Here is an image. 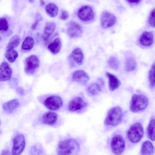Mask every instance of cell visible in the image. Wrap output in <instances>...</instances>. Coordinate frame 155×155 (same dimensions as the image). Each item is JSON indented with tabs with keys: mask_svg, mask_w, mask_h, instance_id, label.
<instances>
[{
	"mask_svg": "<svg viewBox=\"0 0 155 155\" xmlns=\"http://www.w3.org/2000/svg\"><path fill=\"white\" fill-rule=\"evenodd\" d=\"M12 70L6 62H2L0 65V81L9 80L12 76Z\"/></svg>",
	"mask_w": 155,
	"mask_h": 155,
	"instance_id": "cell-12",
	"label": "cell"
},
{
	"mask_svg": "<svg viewBox=\"0 0 155 155\" xmlns=\"http://www.w3.org/2000/svg\"><path fill=\"white\" fill-rule=\"evenodd\" d=\"M20 41V38L18 35L13 36L10 40L7 46V49H13L17 47L19 45Z\"/></svg>",
	"mask_w": 155,
	"mask_h": 155,
	"instance_id": "cell-28",
	"label": "cell"
},
{
	"mask_svg": "<svg viewBox=\"0 0 155 155\" xmlns=\"http://www.w3.org/2000/svg\"><path fill=\"white\" fill-rule=\"evenodd\" d=\"M78 142L73 138L68 139L60 141L57 150V155H74L80 150Z\"/></svg>",
	"mask_w": 155,
	"mask_h": 155,
	"instance_id": "cell-1",
	"label": "cell"
},
{
	"mask_svg": "<svg viewBox=\"0 0 155 155\" xmlns=\"http://www.w3.org/2000/svg\"><path fill=\"white\" fill-rule=\"evenodd\" d=\"M0 155H10V153L8 150H5L2 151Z\"/></svg>",
	"mask_w": 155,
	"mask_h": 155,
	"instance_id": "cell-40",
	"label": "cell"
},
{
	"mask_svg": "<svg viewBox=\"0 0 155 155\" xmlns=\"http://www.w3.org/2000/svg\"><path fill=\"white\" fill-rule=\"evenodd\" d=\"M72 78L74 81L83 84L86 83L89 78L87 74L82 70L75 71L72 74Z\"/></svg>",
	"mask_w": 155,
	"mask_h": 155,
	"instance_id": "cell-15",
	"label": "cell"
},
{
	"mask_svg": "<svg viewBox=\"0 0 155 155\" xmlns=\"http://www.w3.org/2000/svg\"><path fill=\"white\" fill-rule=\"evenodd\" d=\"M58 118V115L57 113L53 111H48L43 115L41 121L45 124L52 126L56 123Z\"/></svg>",
	"mask_w": 155,
	"mask_h": 155,
	"instance_id": "cell-13",
	"label": "cell"
},
{
	"mask_svg": "<svg viewBox=\"0 0 155 155\" xmlns=\"http://www.w3.org/2000/svg\"><path fill=\"white\" fill-rule=\"evenodd\" d=\"M126 1L130 4L136 5L138 4L141 1L140 0H128Z\"/></svg>",
	"mask_w": 155,
	"mask_h": 155,
	"instance_id": "cell-38",
	"label": "cell"
},
{
	"mask_svg": "<svg viewBox=\"0 0 155 155\" xmlns=\"http://www.w3.org/2000/svg\"><path fill=\"white\" fill-rule=\"evenodd\" d=\"M139 41L142 45L146 46H151L154 41L153 33L150 31L143 32L140 37Z\"/></svg>",
	"mask_w": 155,
	"mask_h": 155,
	"instance_id": "cell-16",
	"label": "cell"
},
{
	"mask_svg": "<svg viewBox=\"0 0 155 155\" xmlns=\"http://www.w3.org/2000/svg\"><path fill=\"white\" fill-rule=\"evenodd\" d=\"M2 39V38H1V36H0V41H1Z\"/></svg>",
	"mask_w": 155,
	"mask_h": 155,
	"instance_id": "cell-43",
	"label": "cell"
},
{
	"mask_svg": "<svg viewBox=\"0 0 155 155\" xmlns=\"http://www.w3.org/2000/svg\"><path fill=\"white\" fill-rule=\"evenodd\" d=\"M45 106L52 110H57L60 109L63 104L61 98L58 96L51 95L47 97L44 101Z\"/></svg>",
	"mask_w": 155,
	"mask_h": 155,
	"instance_id": "cell-7",
	"label": "cell"
},
{
	"mask_svg": "<svg viewBox=\"0 0 155 155\" xmlns=\"http://www.w3.org/2000/svg\"><path fill=\"white\" fill-rule=\"evenodd\" d=\"M39 66V61L35 55H31L25 61V71L28 74H33Z\"/></svg>",
	"mask_w": 155,
	"mask_h": 155,
	"instance_id": "cell-8",
	"label": "cell"
},
{
	"mask_svg": "<svg viewBox=\"0 0 155 155\" xmlns=\"http://www.w3.org/2000/svg\"><path fill=\"white\" fill-rule=\"evenodd\" d=\"M116 21V18L113 14L107 11L102 13L100 18V24L104 28H108L113 26Z\"/></svg>",
	"mask_w": 155,
	"mask_h": 155,
	"instance_id": "cell-9",
	"label": "cell"
},
{
	"mask_svg": "<svg viewBox=\"0 0 155 155\" xmlns=\"http://www.w3.org/2000/svg\"><path fill=\"white\" fill-rule=\"evenodd\" d=\"M34 41L31 37H27L24 41L22 45V48L25 50H31L34 45Z\"/></svg>",
	"mask_w": 155,
	"mask_h": 155,
	"instance_id": "cell-27",
	"label": "cell"
},
{
	"mask_svg": "<svg viewBox=\"0 0 155 155\" xmlns=\"http://www.w3.org/2000/svg\"><path fill=\"white\" fill-rule=\"evenodd\" d=\"M71 58L76 64L81 65L83 59V54L81 49L79 48L74 49L71 54Z\"/></svg>",
	"mask_w": 155,
	"mask_h": 155,
	"instance_id": "cell-19",
	"label": "cell"
},
{
	"mask_svg": "<svg viewBox=\"0 0 155 155\" xmlns=\"http://www.w3.org/2000/svg\"><path fill=\"white\" fill-rule=\"evenodd\" d=\"M154 152V147L152 143L149 141L143 142L142 145L140 153L142 155H151Z\"/></svg>",
	"mask_w": 155,
	"mask_h": 155,
	"instance_id": "cell-20",
	"label": "cell"
},
{
	"mask_svg": "<svg viewBox=\"0 0 155 155\" xmlns=\"http://www.w3.org/2000/svg\"><path fill=\"white\" fill-rule=\"evenodd\" d=\"M123 117L122 108L119 106L114 107L109 110L104 120V124L107 126H116L121 122Z\"/></svg>",
	"mask_w": 155,
	"mask_h": 155,
	"instance_id": "cell-2",
	"label": "cell"
},
{
	"mask_svg": "<svg viewBox=\"0 0 155 155\" xmlns=\"http://www.w3.org/2000/svg\"><path fill=\"white\" fill-rule=\"evenodd\" d=\"M147 134L149 138L155 140V119H152L149 122L147 128Z\"/></svg>",
	"mask_w": 155,
	"mask_h": 155,
	"instance_id": "cell-29",
	"label": "cell"
},
{
	"mask_svg": "<svg viewBox=\"0 0 155 155\" xmlns=\"http://www.w3.org/2000/svg\"><path fill=\"white\" fill-rule=\"evenodd\" d=\"M101 90V87L100 85L96 83L91 84L87 87V89L88 94L91 96L97 95Z\"/></svg>",
	"mask_w": 155,
	"mask_h": 155,
	"instance_id": "cell-25",
	"label": "cell"
},
{
	"mask_svg": "<svg viewBox=\"0 0 155 155\" xmlns=\"http://www.w3.org/2000/svg\"><path fill=\"white\" fill-rule=\"evenodd\" d=\"M25 145V137L21 134L16 135L13 140L12 155H20L24 150Z\"/></svg>",
	"mask_w": 155,
	"mask_h": 155,
	"instance_id": "cell-6",
	"label": "cell"
},
{
	"mask_svg": "<svg viewBox=\"0 0 155 155\" xmlns=\"http://www.w3.org/2000/svg\"><path fill=\"white\" fill-rule=\"evenodd\" d=\"M29 2H33L34 1H33V0H30V1H29Z\"/></svg>",
	"mask_w": 155,
	"mask_h": 155,
	"instance_id": "cell-42",
	"label": "cell"
},
{
	"mask_svg": "<svg viewBox=\"0 0 155 155\" xmlns=\"http://www.w3.org/2000/svg\"><path fill=\"white\" fill-rule=\"evenodd\" d=\"M149 85L151 88L155 86V63L152 65L149 73Z\"/></svg>",
	"mask_w": 155,
	"mask_h": 155,
	"instance_id": "cell-31",
	"label": "cell"
},
{
	"mask_svg": "<svg viewBox=\"0 0 155 155\" xmlns=\"http://www.w3.org/2000/svg\"><path fill=\"white\" fill-rule=\"evenodd\" d=\"M148 104V100L146 96L134 94L131 98L130 109L133 112H138L145 109Z\"/></svg>",
	"mask_w": 155,
	"mask_h": 155,
	"instance_id": "cell-3",
	"label": "cell"
},
{
	"mask_svg": "<svg viewBox=\"0 0 155 155\" xmlns=\"http://www.w3.org/2000/svg\"><path fill=\"white\" fill-rule=\"evenodd\" d=\"M107 63L108 65L111 69L116 70L118 69L120 63L116 57L114 56L110 57L108 60Z\"/></svg>",
	"mask_w": 155,
	"mask_h": 155,
	"instance_id": "cell-30",
	"label": "cell"
},
{
	"mask_svg": "<svg viewBox=\"0 0 155 155\" xmlns=\"http://www.w3.org/2000/svg\"><path fill=\"white\" fill-rule=\"evenodd\" d=\"M40 4L41 6H43L45 4V2L43 0H41L40 1Z\"/></svg>",
	"mask_w": 155,
	"mask_h": 155,
	"instance_id": "cell-41",
	"label": "cell"
},
{
	"mask_svg": "<svg viewBox=\"0 0 155 155\" xmlns=\"http://www.w3.org/2000/svg\"><path fill=\"white\" fill-rule=\"evenodd\" d=\"M19 105L18 101L13 99L4 103L2 106L3 109L7 112L11 113L17 108Z\"/></svg>",
	"mask_w": 155,
	"mask_h": 155,
	"instance_id": "cell-21",
	"label": "cell"
},
{
	"mask_svg": "<svg viewBox=\"0 0 155 155\" xmlns=\"http://www.w3.org/2000/svg\"><path fill=\"white\" fill-rule=\"evenodd\" d=\"M55 28V25L52 22H47L43 30L42 38L44 40L46 41L51 36L54 32Z\"/></svg>",
	"mask_w": 155,
	"mask_h": 155,
	"instance_id": "cell-18",
	"label": "cell"
},
{
	"mask_svg": "<svg viewBox=\"0 0 155 155\" xmlns=\"http://www.w3.org/2000/svg\"><path fill=\"white\" fill-rule=\"evenodd\" d=\"M87 104L80 97H76L72 99L69 102L68 108L69 111L76 112L81 110L86 107Z\"/></svg>",
	"mask_w": 155,
	"mask_h": 155,
	"instance_id": "cell-11",
	"label": "cell"
},
{
	"mask_svg": "<svg viewBox=\"0 0 155 155\" xmlns=\"http://www.w3.org/2000/svg\"><path fill=\"white\" fill-rule=\"evenodd\" d=\"M82 32L81 26L75 22H71L69 25L67 30L68 36L71 38H75L80 36Z\"/></svg>",
	"mask_w": 155,
	"mask_h": 155,
	"instance_id": "cell-14",
	"label": "cell"
},
{
	"mask_svg": "<svg viewBox=\"0 0 155 155\" xmlns=\"http://www.w3.org/2000/svg\"><path fill=\"white\" fill-rule=\"evenodd\" d=\"M5 57L11 63L15 61L18 56V52L14 49H7L5 54Z\"/></svg>",
	"mask_w": 155,
	"mask_h": 155,
	"instance_id": "cell-26",
	"label": "cell"
},
{
	"mask_svg": "<svg viewBox=\"0 0 155 155\" xmlns=\"http://www.w3.org/2000/svg\"><path fill=\"white\" fill-rule=\"evenodd\" d=\"M40 22V19H37L36 21L31 26V28L32 30H34L35 29Z\"/></svg>",
	"mask_w": 155,
	"mask_h": 155,
	"instance_id": "cell-37",
	"label": "cell"
},
{
	"mask_svg": "<svg viewBox=\"0 0 155 155\" xmlns=\"http://www.w3.org/2000/svg\"><path fill=\"white\" fill-rule=\"evenodd\" d=\"M69 14L65 10H62L60 15V18L62 20H66L69 17Z\"/></svg>",
	"mask_w": 155,
	"mask_h": 155,
	"instance_id": "cell-35",
	"label": "cell"
},
{
	"mask_svg": "<svg viewBox=\"0 0 155 155\" xmlns=\"http://www.w3.org/2000/svg\"><path fill=\"white\" fill-rule=\"evenodd\" d=\"M43 152V148L42 146L39 144L33 146L30 150L31 155H41Z\"/></svg>",
	"mask_w": 155,
	"mask_h": 155,
	"instance_id": "cell-32",
	"label": "cell"
},
{
	"mask_svg": "<svg viewBox=\"0 0 155 155\" xmlns=\"http://www.w3.org/2000/svg\"><path fill=\"white\" fill-rule=\"evenodd\" d=\"M78 18L83 21H88L93 20L94 14L92 8L87 5L81 7L77 13Z\"/></svg>",
	"mask_w": 155,
	"mask_h": 155,
	"instance_id": "cell-10",
	"label": "cell"
},
{
	"mask_svg": "<svg viewBox=\"0 0 155 155\" xmlns=\"http://www.w3.org/2000/svg\"><path fill=\"white\" fill-rule=\"evenodd\" d=\"M45 10L47 14L51 17H54L57 15L58 9V6L53 3H50L45 7Z\"/></svg>",
	"mask_w": 155,
	"mask_h": 155,
	"instance_id": "cell-24",
	"label": "cell"
},
{
	"mask_svg": "<svg viewBox=\"0 0 155 155\" xmlns=\"http://www.w3.org/2000/svg\"><path fill=\"white\" fill-rule=\"evenodd\" d=\"M8 24L6 18H0V31H6L8 30Z\"/></svg>",
	"mask_w": 155,
	"mask_h": 155,
	"instance_id": "cell-33",
	"label": "cell"
},
{
	"mask_svg": "<svg viewBox=\"0 0 155 155\" xmlns=\"http://www.w3.org/2000/svg\"><path fill=\"white\" fill-rule=\"evenodd\" d=\"M17 80L14 78L11 81L10 84L11 87H15L17 85Z\"/></svg>",
	"mask_w": 155,
	"mask_h": 155,
	"instance_id": "cell-39",
	"label": "cell"
},
{
	"mask_svg": "<svg viewBox=\"0 0 155 155\" xmlns=\"http://www.w3.org/2000/svg\"><path fill=\"white\" fill-rule=\"evenodd\" d=\"M16 91L17 93L20 96H22L24 94V90L21 87H17L16 90Z\"/></svg>",
	"mask_w": 155,
	"mask_h": 155,
	"instance_id": "cell-36",
	"label": "cell"
},
{
	"mask_svg": "<svg viewBox=\"0 0 155 155\" xmlns=\"http://www.w3.org/2000/svg\"><path fill=\"white\" fill-rule=\"evenodd\" d=\"M61 48V42L58 38H56L48 46V50L52 54H56L60 51Z\"/></svg>",
	"mask_w": 155,
	"mask_h": 155,
	"instance_id": "cell-22",
	"label": "cell"
},
{
	"mask_svg": "<svg viewBox=\"0 0 155 155\" xmlns=\"http://www.w3.org/2000/svg\"><path fill=\"white\" fill-rule=\"evenodd\" d=\"M155 9L152 10L150 12L148 19L149 24L152 27H155Z\"/></svg>",
	"mask_w": 155,
	"mask_h": 155,
	"instance_id": "cell-34",
	"label": "cell"
},
{
	"mask_svg": "<svg viewBox=\"0 0 155 155\" xmlns=\"http://www.w3.org/2000/svg\"><path fill=\"white\" fill-rule=\"evenodd\" d=\"M143 134V129L142 124L137 122L130 126L127 131V137L130 142L136 143L140 140Z\"/></svg>",
	"mask_w": 155,
	"mask_h": 155,
	"instance_id": "cell-4",
	"label": "cell"
},
{
	"mask_svg": "<svg viewBox=\"0 0 155 155\" xmlns=\"http://www.w3.org/2000/svg\"><path fill=\"white\" fill-rule=\"evenodd\" d=\"M0 124H1V122H0Z\"/></svg>",
	"mask_w": 155,
	"mask_h": 155,
	"instance_id": "cell-44",
	"label": "cell"
},
{
	"mask_svg": "<svg viewBox=\"0 0 155 155\" xmlns=\"http://www.w3.org/2000/svg\"><path fill=\"white\" fill-rule=\"evenodd\" d=\"M137 66V62L134 58L131 56H128L126 58L125 62V68L126 71H132L136 68Z\"/></svg>",
	"mask_w": 155,
	"mask_h": 155,
	"instance_id": "cell-23",
	"label": "cell"
},
{
	"mask_svg": "<svg viewBox=\"0 0 155 155\" xmlns=\"http://www.w3.org/2000/svg\"><path fill=\"white\" fill-rule=\"evenodd\" d=\"M110 145L112 152L116 155H120L125 148L124 140L121 135H116L113 137Z\"/></svg>",
	"mask_w": 155,
	"mask_h": 155,
	"instance_id": "cell-5",
	"label": "cell"
},
{
	"mask_svg": "<svg viewBox=\"0 0 155 155\" xmlns=\"http://www.w3.org/2000/svg\"><path fill=\"white\" fill-rule=\"evenodd\" d=\"M106 75L108 79V87L110 90L113 91L117 89L121 84L120 80L115 75L110 73L106 72Z\"/></svg>",
	"mask_w": 155,
	"mask_h": 155,
	"instance_id": "cell-17",
	"label": "cell"
}]
</instances>
